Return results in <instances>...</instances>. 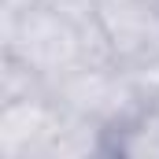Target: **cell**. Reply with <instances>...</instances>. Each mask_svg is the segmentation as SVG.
Wrapping results in <instances>:
<instances>
[{
	"instance_id": "1",
	"label": "cell",
	"mask_w": 159,
	"mask_h": 159,
	"mask_svg": "<svg viewBox=\"0 0 159 159\" xmlns=\"http://www.w3.org/2000/svg\"><path fill=\"white\" fill-rule=\"evenodd\" d=\"M0 52L22 59L52 85L81 67V26L44 4L30 11H0Z\"/></svg>"
},
{
	"instance_id": "2",
	"label": "cell",
	"mask_w": 159,
	"mask_h": 159,
	"mask_svg": "<svg viewBox=\"0 0 159 159\" xmlns=\"http://www.w3.org/2000/svg\"><path fill=\"white\" fill-rule=\"evenodd\" d=\"M52 100L78 111L85 119L100 122L104 129H115L126 119H133L137 111L148 107V100L141 96V89L133 85L129 70L111 63V67H74L63 78H56L48 85Z\"/></svg>"
},
{
	"instance_id": "3",
	"label": "cell",
	"mask_w": 159,
	"mask_h": 159,
	"mask_svg": "<svg viewBox=\"0 0 159 159\" xmlns=\"http://www.w3.org/2000/svg\"><path fill=\"white\" fill-rule=\"evenodd\" d=\"M119 67L159 63V4L156 0H100L96 7Z\"/></svg>"
},
{
	"instance_id": "4",
	"label": "cell",
	"mask_w": 159,
	"mask_h": 159,
	"mask_svg": "<svg viewBox=\"0 0 159 159\" xmlns=\"http://www.w3.org/2000/svg\"><path fill=\"white\" fill-rule=\"evenodd\" d=\"M56 111L52 93L0 104V159H41Z\"/></svg>"
},
{
	"instance_id": "5",
	"label": "cell",
	"mask_w": 159,
	"mask_h": 159,
	"mask_svg": "<svg viewBox=\"0 0 159 159\" xmlns=\"http://www.w3.org/2000/svg\"><path fill=\"white\" fill-rule=\"evenodd\" d=\"M107 156L126 159H159V111L148 104L122 126L107 129Z\"/></svg>"
},
{
	"instance_id": "6",
	"label": "cell",
	"mask_w": 159,
	"mask_h": 159,
	"mask_svg": "<svg viewBox=\"0 0 159 159\" xmlns=\"http://www.w3.org/2000/svg\"><path fill=\"white\" fill-rule=\"evenodd\" d=\"M41 93H48V81L22 59L0 52V104L22 100V96H41Z\"/></svg>"
},
{
	"instance_id": "7",
	"label": "cell",
	"mask_w": 159,
	"mask_h": 159,
	"mask_svg": "<svg viewBox=\"0 0 159 159\" xmlns=\"http://www.w3.org/2000/svg\"><path fill=\"white\" fill-rule=\"evenodd\" d=\"M44 7H52L56 15H63V19H70V22H89V19H96V7H100V0H41Z\"/></svg>"
},
{
	"instance_id": "8",
	"label": "cell",
	"mask_w": 159,
	"mask_h": 159,
	"mask_svg": "<svg viewBox=\"0 0 159 159\" xmlns=\"http://www.w3.org/2000/svg\"><path fill=\"white\" fill-rule=\"evenodd\" d=\"M41 0H0V11H30Z\"/></svg>"
},
{
	"instance_id": "9",
	"label": "cell",
	"mask_w": 159,
	"mask_h": 159,
	"mask_svg": "<svg viewBox=\"0 0 159 159\" xmlns=\"http://www.w3.org/2000/svg\"><path fill=\"white\" fill-rule=\"evenodd\" d=\"M152 107H156V111H159V96H156V100H152Z\"/></svg>"
}]
</instances>
